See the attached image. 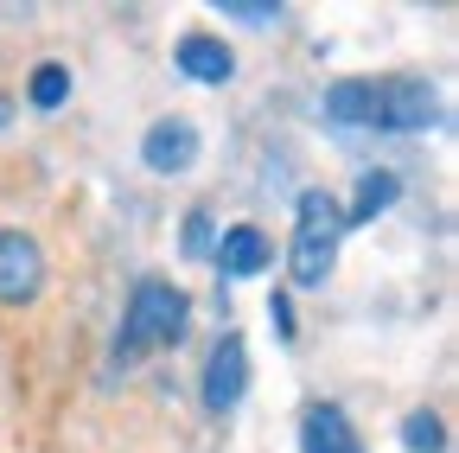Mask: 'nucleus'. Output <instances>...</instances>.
<instances>
[{
    "mask_svg": "<svg viewBox=\"0 0 459 453\" xmlns=\"http://www.w3.org/2000/svg\"><path fill=\"white\" fill-rule=\"evenodd\" d=\"M440 122V96L428 77H364V128H389V135H415Z\"/></svg>",
    "mask_w": 459,
    "mask_h": 453,
    "instance_id": "7ed1b4c3",
    "label": "nucleus"
},
{
    "mask_svg": "<svg viewBox=\"0 0 459 453\" xmlns=\"http://www.w3.org/2000/svg\"><path fill=\"white\" fill-rule=\"evenodd\" d=\"M268 313H274V332H281V338H294V313H287V301H281V294L268 301Z\"/></svg>",
    "mask_w": 459,
    "mask_h": 453,
    "instance_id": "2eb2a0df",
    "label": "nucleus"
},
{
    "mask_svg": "<svg viewBox=\"0 0 459 453\" xmlns=\"http://www.w3.org/2000/svg\"><path fill=\"white\" fill-rule=\"evenodd\" d=\"M402 447L409 453H446V422L434 409H415L409 422H402Z\"/></svg>",
    "mask_w": 459,
    "mask_h": 453,
    "instance_id": "9b49d317",
    "label": "nucleus"
},
{
    "mask_svg": "<svg viewBox=\"0 0 459 453\" xmlns=\"http://www.w3.org/2000/svg\"><path fill=\"white\" fill-rule=\"evenodd\" d=\"M172 65H179L192 83H230L237 77V51H230L217 32H186L179 51H172Z\"/></svg>",
    "mask_w": 459,
    "mask_h": 453,
    "instance_id": "0eeeda50",
    "label": "nucleus"
},
{
    "mask_svg": "<svg viewBox=\"0 0 459 453\" xmlns=\"http://www.w3.org/2000/svg\"><path fill=\"white\" fill-rule=\"evenodd\" d=\"M395 192H402L395 173H364V179H358V198L344 205V223H370V217H383V211L395 205Z\"/></svg>",
    "mask_w": 459,
    "mask_h": 453,
    "instance_id": "9d476101",
    "label": "nucleus"
},
{
    "mask_svg": "<svg viewBox=\"0 0 459 453\" xmlns=\"http://www.w3.org/2000/svg\"><path fill=\"white\" fill-rule=\"evenodd\" d=\"M198 128L186 122V116H166V122H153L147 135H141V166H153L160 179H179V173H192L198 166Z\"/></svg>",
    "mask_w": 459,
    "mask_h": 453,
    "instance_id": "423d86ee",
    "label": "nucleus"
},
{
    "mask_svg": "<svg viewBox=\"0 0 459 453\" xmlns=\"http://www.w3.org/2000/svg\"><path fill=\"white\" fill-rule=\"evenodd\" d=\"M300 453H364V447H358L351 422H344V409L313 403V409L300 415Z\"/></svg>",
    "mask_w": 459,
    "mask_h": 453,
    "instance_id": "1a4fd4ad",
    "label": "nucleus"
},
{
    "mask_svg": "<svg viewBox=\"0 0 459 453\" xmlns=\"http://www.w3.org/2000/svg\"><path fill=\"white\" fill-rule=\"evenodd\" d=\"M65 96H71V71L65 65H39L32 71V90H26L32 109H65Z\"/></svg>",
    "mask_w": 459,
    "mask_h": 453,
    "instance_id": "f8f14e48",
    "label": "nucleus"
},
{
    "mask_svg": "<svg viewBox=\"0 0 459 453\" xmlns=\"http://www.w3.org/2000/svg\"><path fill=\"white\" fill-rule=\"evenodd\" d=\"M192 332V301L172 281H134L122 332H115V364H134L141 352H166Z\"/></svg>",
    "mask_w": 459,
    "mask_h": 453,
    "instance_id": "f257e3e1",
    "label": "nucleus"
},
{
    "mask_svg": "<svg viewBox=\"0 0 459 453\" xmlns=\"http://www.w3.org/2000/svg\"><path fill=\"white\" fill-rule=\"evenodd\" d=\"M211 256H217V268H223L230 281H249V274H262V268L274 262V249H268V237L255 231V223H237V231H223Z\"/></svg>",
    "mask_w": 459,
    "mask_h": 453,
    "instance_id": "6e6552de",
    "label": "nucleus"
},
{
    "mask_svg": "<svg viewBox=\"0 0 459 453\" xmlns=\"http://www.w3.org/2000/svg\"><path fill=\"white\" fill-rule=\"evenodd\" d=\"M211 249H217L211 211H192V217H186V256H211Z\"/></svg>",
    "mask_w": 459,
    "mask_h": 453,
    "instance_id": "4468645a",
    "label": "nucleus"
},
{
    "mask_svg": "<svg viewBox=\"0 0 459 453\" xmlns=\"http://www.w3.org/2000/svg\"><path fill=\"white\" fill-rule=\"evenodd\" d=\"M243 389H249V345L237 332H223L217 345H211V358H204V409L211 415H230L243 403Z\"/></svg>",
    "mask_w": 459,
    "mask_h": 453,
    "instance_id": "39448f33",
    "label": "nucleus"
},
{
    "mask_svg": "<svg viewBox=\"0 0 459 453\" xmlns=\"http://www.w3.org/2000/svg\"><path fill=\"white\" fill-rule=\"evenodd\" d=\"M217 13L243 20V26H268V20H281V0H217Z\"/></svg>",
    "mask_w": 459,
    "mask_h": 453,
    "instance_id": "ddd939ff",
    "label": "nucleus"
},
{
    "mask_svg": "<svg viewBox=\"0 0 459 453\" xmlns=\"http://www.w3.org/2000/svg\"><path fill=\"white\" fill-rule=\"evenodd\" d=\"M13 122V96H0V128H7Z\"/></svg>",
    "mask_w": 459,
    "mask_h": 453,
    "instance_id": "dca6fc26",
    "label": "nucleus"
},
{
    "mask_svg": "<svg viewBox=\"0 0 459 453\" xmlns=\"http://www.w3.org/2000/svg\"><path fill=\"white\" fill-rule=\"evenodd\" d=\"M338 237H344V205L332 192L307 186L294 205V249H287L294 288H325V274L338 268Z\"/></svg>",
    "mask_w": 459,
    "mask_h": 453,
    "instance_id": "f03ea898",
    "label": "nucleus"
},
{
    "mask_svg": "<svg viewBox=\"0 0 459 453\" xmlns=\"http://www.w3.org/2000/svg\"><path fill=\"white\" fill-rule=\"evenodd\" d=\"M45 294V249L26 231H0V307H32Z\"/></svg>",
    "mask_w": 459,
    "mask_h": 453,
    "instance_id": "20e7f679",
    "label": "nucleus"
}]
</instances>
